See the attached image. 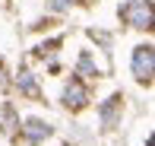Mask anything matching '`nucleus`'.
<instances>
[{"mask_svg": "<svg viewBox=\"0 0 155 146\" xmlns=\"http://www.w3.org/2000/svg\"><path fill=\"white\" fill-rule=\"evenodd\" d=\"M117 16L136 32H152V0H127Z\"/></svg>", "mask_w": 155, "mask_h": 146, "instance_id": "f257e3e1", "label": "nucleus"}, {"mask_svg": "<svg viewBox=\"0 0 155 146\" xmlns=\"http://www.w3.org/2000/svg\"><path fill=\"white\" fill-rule=\"evenodd\" d=\"M152 73H155V48L146 45L133 48V76H136L139 86H152Z\"/></svg>", "mask_w": 155, "mask_h": 146, "instance_id": "f03ea898", "label": "nucleus"}, {"mask_svg": "<svg viewBox=\"0 0 155 146\" xmlns=\"http://www.w3.org/2000/svg\"><path fill=\"white\" fill-rule=\"evenodd\" d=\"M89 102H92V89L82 80H70L67 89H63V108L67 111H82Z\"/></svg>", "mask_w": 155, "mask_h": 146, "instance_id": "7ed1b4c3", "label": "nucleus"}, {"mask_svg": "<svg viewBox=\"0 0 155 146\" xmlns=\"http://www.w3.org/2000/svg\"><path fill=\"white\" fill-rule=\"evenodd\" d=\"M51 134H54V130H51V124L38 121V117L25 121V127H22V137H25V143H29V146H38V143H45Z\"/></svg>", "mask_w": 155, "mask_h": 146, "instance_id": "20e7f679", "label": "nucleus"}, {"mask_svg": "<svg viewBox=\"0 0 155 146\" xmlns=\"http://www.w3.org/2000/svg\"><path fill=\"white\" fill-rule=\"evenodd\" d=\"M120 108H124V95H120V92H114L101 108H98V114H101V127H104V130L114 127V121H117V114H120Z\"/></svg>", "mask_w": 155, "mask_h": 146, "instance_id": "39448f33", "label": "nucleus"}, {"mask_svg": "<svg viewBox=\"0 0 155 146\" xmlns=\"http://www.w3.org/2000/svg\"><path fill=\"white\" fill-rule=\"evenodd\" d=\"M16 86H19V92H22V95H32V99H41V92H38V83H35V76H32L29 70H22V73H19Z\"/></svg>", "mask_w": 155, "mask_h": 146, "instance_id": "423d86ee", "label": "nucleus"}, {"mask_svg": "<svg viewBox=\"0 0 155 146\" xmlns=\"http://www.w3.org/2000/svg\"><path fill=\"white\" fill-rule=\"evenodd\" d=\"M73 76H86V80H92V76H98V67L92 64V54L82 51L79 54V64H76V73Z\"/></svg>", "mask_w": 155, "mask_h": 146, "instance_id": "0eeeda50", "label": "nucleus"}, {"mask_svg": "<svg viewBox=\"0 0 155 146\" xmlns=\"http://www.w3.org/2000/svg\"><path fill=\"white\" fill-rule=\"evenodd\" d=\"M0 124H3L0 130H13V127H19L16 114H13V105H3V108H0Z\"/></svg>", "mask_w": 155, "mask_h": 146, "instance_id": "6e6552de", "label": "nucleus"}, {"mask_svg": "<svg viewBox=\"0 0 155 146\" xmlns=\"http://www.w3.org/2000/svg\"><path fill=\"white\" fill-rule=\"evenodd\" d=\"M3 73H6V70H3V60H0V89L6 86V80H3Z\"/></svg>", "mask_w": 155, "mask_h": 146, "instance_id": "1a4fd4ad", "label": "nucleus"}, {"mask_svg": "<svg viewBox=\"0 0 155 146\" xmlns=\"http://www.w3.org/2000/svg\"><path fill=\"white\" fill-rule=\"evenodd\" d=\"M67 146H70V143H67Z\"/></svg>", "mask_w": 155, "mask_h": 146, "instance_id": "9d476101", "label": "nucleus"}]
</instances>
